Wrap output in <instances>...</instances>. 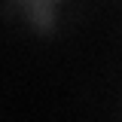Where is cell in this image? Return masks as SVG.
<instances>
[{
	"instance_id": "6da1fadb",
	"label": "cell",
	"mask_w": 122,
	"mask_h": 122,
	"mask_svg": "<svg viewBox=\"0 0 122 122\" xmlns=\"http://www.w3.org/2000/svg\"><path fill=\"white\" fill-rule=\"evenodd\" d=\"M30 9V21L37 25V30H52V6L58 0H21Z\"/></svg>"
}]
</instances>
